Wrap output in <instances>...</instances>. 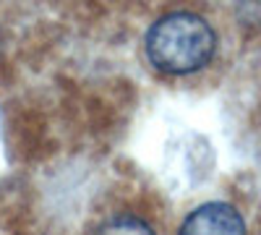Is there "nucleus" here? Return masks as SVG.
Wrapping results in <instances>:
<instances>
[{
    "instance_id": "f257e3e1",
    "label": "nucleus",
    "mask_w": 261,
    "mask_h": 235,
    "mask_svg": "<svg viewBox=\"0 0 261 235\" xmlns=\"http://www.w3.org/2000/svg\"><path fill=\"white\" fill-rule=\"evenodd\" d=\"M217 34L206 18L175 11L157 18L146 32V58L162 73L183 76L204 68L214 58Z\"/></svg>"
},
{
    "instance_id": "7ed1b4c3",
    "label": "nucleus",
    "mask_w": 261,
    "mask_h": 235,
    "mask_svg": "<svg viewBox=\"0 0 261 235\" xmlns=\"http://www.w3.org/2000/svg\"><path fill=\"white\" fill-rule=\"evenodd\" d=\"M94 235H157V232L146 220H141L136 215H128V212H118V215L107 217L94 230Z\"/></svg>"
},
{
    "instance_id": "f03ea898",
    "label": "nucleus",
    "mask_w": 261,
    "mask_h": 235,
    "mask_svg": "<svg viewBox=\"0 0 261 235\" xmlns=\"http://www.w3.org/2000/svg\"><path fill=\"white\" fill-rule=\"evenodd\" d=\"M180 235H246V222L235 206L209 201L183 220Z\"/></svg>"
}]
</instances>
